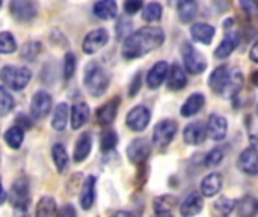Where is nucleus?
<instances>
[{"label": "nucleus", "instance_id": "nucleus-42", "mask_svg": "<svg viewBox=\"0 0 258 217\" xmlns=\"http://www.w3.org/2000/svg\"><path fill=\"white\" fill-rule=\"evenodd\" d=\"M76 68H77V60H76V56L74 53H67L65 57H63V79L65 80H70L74 73H76Z\"/></svg>", "mask_w": 258, "mask_h": 217}, {"label": "nucleus", "instance_id": "nucleus-47", "mask_svg": "<svg viewBox=\"0 0 258 217\" xmlns=\"http://www.w3.org/2000/svg\"><path fill=\"white\" fill-rule=\"evenodd\" d=\"M240 8L243 9L245 15L249 17V18H252V17L257 15V3L252 2V0H246V2L243 0V2H240Z\"/></svg>", "mask_w": 258, "mask_h": 217}, {"label": "nucleus", "instance_id": "nucleus-17", "mask_svg": "<svg viewBox=\"0 0 258 217\" xmlns=\"http://www.w3.org/2000/svg\"><path fill=\"white\" fill-rule=\"evenodd\" d=\"M204 208V199L198 192L189 193L184 201L180 205V214L181 217H195L198 216Z\"/></svg>", "mask_w": 258, "mask_h": 217}, {"label": "nucleus", "instance_id": "nucleus-24", "mask_svg": "<svg viewBox=\"0 0 258 217\" xmlns=\"http://www.w3.org/2000/svg\"><path fill=\"white\" fill-rule=\"evenodd\" d=\"M240 42V36L239 33L230 32L225 35V38L221 41V44L218 45V48L215 50V56L218 59H227L228 56H231V53L239 47Z\"/></svg>", "mask_w": 258, "mask_h": 217}, {"label": "nucleus", "instance_id": "nucleus-12", "mask_svg": "<svg viewBox=\"0 0 258 217\" xmlns=\"http://www.w3.org/2000/svg\"><path fill=\"white\" fill-rule=\"evenodd\" d=\"M119 104H121V98H119V97H115V98L106 101L103 106H100V107L97 109V113H95L97 122H98L101 127L110 125V124L115 121L116 115H118Z\"/></svg>", "mask_w": 258, "mask_h": 217}, {"label": "nucleus", "instance_id": "nucleus-36", "mask_svg": "<svg viewBox=\"0 0 258 217\" xmlns=\"http://www.w3.org/2000/svg\"><path fill=\"white\" fill-rule=\"evenodd\" d=\"M163 15V8L157 2H151L142 8V18L147 23H156L162 18Z\"/></svg>", "mask_w": 258, "mask_h": 217}, {"label": "nucleus", "instance_id": "nucleus-28", "mask_svg": "<svg viewBox=\"0 0 258 217\" xmlns=\"http://www.w3.org/2000/svg\"><path fill=\"white\" fill-rule=\"evenodd\" d=\"M92 12L100 20H113L118 14V5L113 0H101L94 5Z\"/></svg>", "mask_w": 258, "mask_h": 217}, {"label": "nucleus", "instance_id": "nucleus-40", "mask_svg": "<svg viewBox=\"0 0 258 217\" xmlns=\"http://www.w3.org/2000/svg\"><path fill=\"white\" fill-rule=\"evenodd\" d=\"M17 50V41L11 32H0V53L11 54Z\"/></svg>", "mask_w": 258, "mask_h": 217}, {"label": "nucleus", "instance_id": "nucleus-50", "mask_svg": "<svg viewBox=\"0 0 258 217\" xmlns=\"http://www.w3.org/2000/svg\"><path fill=\"white\" fill-rule=\"evenodd\" d=\"M110 217H136L133 213H130V211H125V210H119V211H116V213H113Z\"/></svg>", "mask_w": 258, "mask_h": 217}, {"label": "nucleus", "instance_id": "nucleus-19", "mask_svg": "<svg viewBox=\"0 0 258 217\" xmlns=\"http://www.w3.org/2000/svg\"><path fill=\"white\" fill-rule=\"evenodd\" d=\"M215 35H216V29H215V26H212L209 23H195L190 27L192 39L195 42H200L204 45H209L213 41Z\"/></svg>", "mask_w": 258, "mask_h": 217}, {"label": "nucleus", "instance_id": "nucleus-45", "mask_svg": "<svg viewBox=\"0 0 258 217\" xmlns=\"http://www.w3.org/2000/svg\"><path fill=\"white\" fill-rule=\"evenodd\" d=\"M141 85H142V74L138 73V74H135V77L130 82V86H128V97L130 98L138 95V92L141 91Z\"/></svg>", "mask_w": 258, "mask_h": 217}, {"label": "nucleus", "instance_id": "nucleus-41", "mask_svg": "<svg viewBox=\"0 0 258 217\" xmlns=\"http://www.w3.org/2000/svg\"><path fill=\"white\" fill-rule=\"evenodd\" d=\"M236 208V201L230 199V198H219L216 202H215V210L221 214V217H227L230 216Z\"/></svg>", "mask_w": 258, "mask_h": 217}, {"label": "nucleus", "instance_id": "nucleus-7", "mask_svg": "<svg viewBox=\"0 0 258 217\" xmlns=\"http://www.w3.org/2000/svg\"><path fill=\"white\" fill-rule=\"evenodd\" d=\"M53 109V98L47 91H38L30 101V115L33 119L41 121L48 116Z\"/></svg>", "mask_w": 258, "mask_h": 217}, {"label": "nucleus", "instance_id": "nucleus-46", "mask_svg": "<svg viewBox=\"0 0 258 217\" xmlns=\"http://www.w3.org/2000/svg\"><path fill=\"white\" fill-rule=\"evenodd\" d=\"M130 29H132V21L128 20H119V23L116 24V33H118V38H127L130 35Z\"/></svg>", "mask_w": 258, "mask_h": 217}, {"label": "nucleus", "instance_id": "nucleus-2", "mask_svg": "<svg viewBox=\"0 0 258 217\" xmlns=\"http://www.w3.org/2000/svg\"><path fill=\"white\" fill-rule=\"evenodd\" d=\"M83 83L89 95L94 98H98L106 94L110 85V76L109 73L97 62H91L85 68Z\"/></svg>", "mask_w": 258, "mask_h": 217}, {"label": "nucleus", "instance_id": "nucleus-8", "mask_svg": "<svg viewBox=\"0 0 258 217\" xmlns=\"http://www.w3.org/2000/svg\"><path fill=\"white\" fill-rule=\"evenodd\" d=\"M151 121V112L147 106L144 104H139V106H135L128 113H127V118H125V124L127 127L132 130V131H136V133H141L144 131L148 124Z\"/></svg>", "mask_w": 258, "mask_h": 217}, {"label": "nucleus", "instance_id": "nucleus-23", "mask_svg": "<svg viewBox=\"0 0 258 217\" xmlns=\"http://www.w3.org/2000/svg\"><path fill=\"white\" fill-rule=\"evenodd\" d=\"M228 77H230V68L227 65H221L218 68L213 69V73L210 74L209 77V86L212 88V91L218 95L222 94L227 82H228Z\"/></svg>", "mask_w": 258, "mask_h": 217}, {"label": "nucleus", "instance_id": "nucleus-32", "mask_svg": "<svg viewBox=\"0 0 258 217\" xmlns=\"http://www.w3.org/2000/svg\"><path fill=\"white\" fill-rule=\"evenodd\" d=\"M51 159H53V163L57 169L59 174H63L67 169H68V165H70V157H68V153L65 150V147L62 143H54L53 148H51Z\"/></svg>", "mask_w": 258, "mask_h": 217}, {"label": "nucleus", "instance_id": "nucleus-18", "mask_svg": "<svg viewBox=\"0 0 258 217\" xmlns=\"http://www.w3.org/2000/svg\"><path fill=\"white\" fill-rule=\"evenodd\" d=\"M92 151V134L89 131L82 133L74 145V151H73V159L76 163H83L88 156Z\"/></svg>", "mask_w": 258, "mask_h": 217}, {"label": "nucleus", "instance_id": "nucleus-22", "mask_svg": "<svg viewBox=\"0 0 258 217\" xmlns=\"http://www.w3.org/2000/svg\"><path fill=\"white\" fill-rule=\"evenodd\" d=\"M166 83H168V89L169 91H181L187 85L186 71L178 63H172L169 66V69H168Z\"/></svg>", "mask_w": 258, "mask_h": 217}, {"label": "nucleus", "instance_id": "nucleus-29", "mask_svg": "<svg viewBox=\"0 0 258 217\" xmlns=\"http://www.w3.org/2000/svg\"><path fill=\"white\" fill-rule=\"evenodd\" d=\"M70 118V107L67 103H59L54 110H53V118H51V127L56 131H63Z\"/></svg>", "mask_w": 258, "mask_h": 217}, {"label": "nucleus", "instance_id": "nucleus-11", "mask_svg": "<svg viewBox=\"0 0 258 217\" xmlns=\"http://www.w3.org/2000/svg\"><path fill=\"white\" fill-rule=\"evenodd\" d=\"M150 154H151L150 140H147L144 137H138V139L132 140L130 145L127 147V157L136 166L145 163L148 160Z\"/></svg>", "mask_w": 258, "mask_h": 217}, {"label": "nucleus", "instance_id": "nucleus-44", "mask_svg": "<svg viewBox=\"0 0 258 217\" xmlns=\"http://www.w3.org/2000/svg\"><path fill=\"white\" fill-rule=\"evenodd\" d=\"M144 8V3L141 0H127L124 2V11L127 15H135Z\"/></svg>", "mask_w": 258, "mask_h": 217}, {"label": "nucleus", "instance_id": "nucleus-25", "mask_svg": "<svg viewBox=\"0 0 258 217\" xmlns=\"http://www.w3.org/2000/svg\"><path fill=\"white\" fill-rule=\"evenodd\" d=\"M204 104H206V97H204V94L195 92V94L189 95V98L183 103L180 113H181V116H184V118H190V116L197 115L198 112H201L203 107H204Z\"/></svg>", "mask_w": 258, "mask_h": 217}, {"label": "nucleus", "instance_id": "nucleus-16", "mask_svg": "<svg viewBox=\"0 0 258 217\" xmlns=\"http://www.w3.org/2000/svg\"><path fill=\"white\" fill-rule=\"evenodd\" d=\"M168 69H169V63L166 60H159L156 62L150 71L147 73V86L150 89H159L163 82L166 80V76H168Z\"/></svg>", "mask_w": 258, "mask_h": 217}, {"label": "nucleus", "instance_id": "nucleus-43", "mask_svg": "<svg viewBox=\"0 0 258 217\" xmlns=\"http://www.w3.org/2000/svg\"><path fill=\"white\" fill-rule=\"evenodd\" d=\"M222 160H224V151L221 148H215V150H212L207 154V157H206V166L207 168H216V166H219L222 163Z\"/></svg>", "mask_w": 258, "mask_h": 217}, {"label": "nucleus", "instance_id": "nucleus-6", "mask_svg": "<svg viewBox=\"0 0 258 217\" xmlns=\"http://www.w3.org/2000/svg\"><path fill=\"white\" fill-rule=\"evenodd\" d=\"M178 124L174 119H162L153 130V143L157 148H166L175 137Z\"/></svg>", "mask_w": 258, "mask_h": 217}, {"label": "nucleus", "instance_id": "nucleus-10", "mask_svg": "<svg viewBox=\"0 0 258 217\" xmlns=\"http://www.w3.org/2000/svg\"><path fill=\"white\" fill-rule=\"evenodd\" d=\"M109 42V32L104 27H98L86 33L82 48L85 54H95L98 50H101L106 44Z\"/></svg>", "mask_w": 258, "mask_h": 217}, {"label": "nucleus", "instance_id": "nucleus-49", "mask_svg": "<svg viewBox=\"0 0 258 217\" xmlns=\"http://www.w3.org/2000/svg\"><path fill=\"white\" fill-rule=\"evenodd\" d=\"M257 50H258V42H254V44H252V47H251V53H249V59H251L252 62H258Z\"/></svg>", "mask_w": 258, "mask_h": 217}, {"label": "nucleus", "instance_id": "nucleus-35", "mask_svg": "<svg viewBox=\"0 0 258 217\" xmlns=\"http://www.w3.org/2000/svg\"><path fill=\"white\" fill-rule=\"evenodd\" d=\"M177 205V198L172 195H162L154 199L153 208L154 213H172V208Z\"/></svg>", "mask_w": 258, "mask_h": 217}, {"label": "nucleus", "instance_id": "nucleus-52", "mask_svg": "<svg viewBox=\"0 0 258 217\" xmlns=\"http://www.w3.org/2000/svg\"><path fill=\"white\" fill-rule=\"evenodd\" d=\"M154 217H174V214L172 213H156Z\"/></svg>", "mask_w": 258, "mask_h": 217}, {"label": "nucleus", "instance_id": "nucleus-9", "mask_svg": "<svg viewBox=\"0 0 258 217\" xmlns=\"http://www.w3.org/2000/svg\"><path fill=\"white\" fill-rule=\"evenodd\" d=\"M11 15L20 23L32 21L38 14V5L30 0H12L9 5Z\"/></svg>", "mask_w": 258, "mask_h": 217}, {"label": "nucleus", "instance_id": "nucleus-51", "mask_svg": "<svg viewBox=\"0 0 258 217\" xmlns=\"http://www.w3.org/2000/svg\"><path fill=\"white\" fill-rule=\"evenodd\" d=\"M6 199H8V195H6V192L3 189V184H2V180H0V205H3Z\"/></svg>", "mask_w": 258, "mask_h": 217}, {"label": "nucleus", "instance_id": "nucleus-48", "mask_svg": "<svg viewBox=\"0 0 258 217\" xmlns=\"http://www.w3.org/2000/svg\"><path fill=\"white\" fill-rule=\"evenodd\" d=\"M54 217H77V213H76V208L71 205V204H67L63 205L56 214Z\"/></svg>", "mask_w": 258, "mask_h": 217}, {"label": "nucleus", "instance_id": "nucleus-13", "mask_svg": "<svg viewBox=\"0 0 258 217\" xmlns=\"http://www.w3.org/2000/svg\"><path fill=\"white\" fill-rule=\"evenodd\" d=\"M206 130H207V134L210 136L212 140L215 142H221L227 137V133H228V122L227 119L222 116V115H218V113H213L210 115L209 118V122L206 125Z\"/></svg>", "mask_w": 258, "mask_h": 217}, {"label": "nucleus", "instance_id": "nucleus-5", "mask_svg": "<svg viewBox=\"0 0 258 217\" xmlns=\"http://www.w3.org/2000/svg\"><path fill=\"white\" fill-rule=\"evenodd\" d=\"M181 57H183V63H184V71L190 73V74H203L207 69V60L203 56V53H200L190 42H183L181 45Z\"/></svg>", "mask_w": 258, "mask_h": 217}, {"label": "nucleus", "instance_id": "nucleus-4", "mask_svg": "<svg viewBox=\"0 0 258 217\" xmlns=\"http://www.w3.org/2000/svg\"><path fill=\"white\" fill-rule=\"evenodd\" d=\"M32 79V73L26 66L5 65L0 69V80L3 88H9L12 91H23Z\"/></svg>", "mask_w": 258, "mask_h": 217}, {"label": "nucleus", "instance_id": "nucleus-39", "mask_svg": "<svg viewBox=\"0 0 258 217\" xmlns=\"http://www.w3.org/2000/svg\"><path fill=\"white\" fill-rule=\"evenodd\" d=\"M14 104L15 101L11 92L6 88L0 86V116H6L8 113H11L14 109Z\"/></svg>", "mask_w": 258, "mask_h": 217}, {"label": "nucleus", "instance_id": "nucleus-31", "mask_svg": "<svg viewBox=\"0 0 258 217\" xmlns=\"http://www.w3.org/2000/svg\"><path fill=\"white\" fill-rule=\"evenodd\" d=\"M177 14L181 23H190L198 14V3L194 0H181L177 3Z\"/></svg>", "mask_w": 258, "mask_h": 217}, {"label": "nucleus", "instance_id": "nucleus-20", "mask_svg": "<svg viewBox=\"0 0 258 217\" xmlns=\"http://www.w3.org/2000/svg\"><path fill=\"white\" fill-rule=\"evenodd\" d=\"M222 175L219 172H212L206 175L201 181V196L206 198H213L222 190Z\"/></svg>", "mask_w": 258, "mask_h": 217}, {"label": "nucleus", "instance_id": "nucleus-26", "mask_svg": "<svg viewBox=\"0 0 258 217\" xmlns=\"http://www.w3.org/2000/svg\"><path fill=\"white\" fill-rule=\"evenodd\" d=\"M89 115H91V110H89V106L86 103H77V104H74L71 107V112H70L71 128L73 130L82 128L88 122Z\"/></svg>", "mask_w": 258, "mask_h": 217}, {"label": "nucleus", "instance_id": "nucleus-30", "mask_svg": "<svg viewBox=\"0 0 258 217\" xmlns=\"http://www.w3.org/2000/svg\"><path fill=\"white\" fill-rule=\"evenodd\" d=\"M236 208L239 217H257L258 201L252 195H246L236 202Z\"/></svg>", "mask_w": 258, "mask_h": 217}, {"label": "nucleus", "instance_id": "nucleus-33", "mask_svg": "<svg viewBox=\"0 0 258 217\" xmlns=\"http://www.w3.org/2000/svg\"><path fill=\"white\" fill-rule=\"evenodd\" d=\"M56 214V201L51 196H42L35 210V217H54Z\"/></svg>", "mask_w": 258, "mask_h": 217}, {"label": "nucleus", "instance_id": "nucleus-15", "mask_svg": "<svg viewBox=\"0 0 258 217\" xmlns=\"http://www.w3.org/2000/svg\"><path fill=\"white\" fill-rule=\"evenodd\" d=\"M207 137V130H206V124L201 121H195L186 125L184 131H183V140L186 142V145L190 147H197L201 145Z\"/></svg>", "mask_w": 258, "mask_h": 217}, {"label": "nucleus", "instance_id": "nucleus-14", "mask_svg": "<svg viewBox=\"0 0 258 217\" xmlns=\"http://www.w3.org/2000/svg\"><path fill=\"white\" fill-rule=\"evenodd\" d=\"M237 166L239 169L251 177H255L258 174V153L255 147H249L246 150H243L239 156L237 160Z\"/></svg>", "mask_w": 258, "mask_h": 217}, {"label": "nucleus", "instance_id": "nucleus-53", "mask_svg": "<svg viewBox=\"0 0 258 217\" xmlns=\"http://www.w3.org/2000/svg\"><path fill=\"white\" fill-rule=\"evenodd\" d=\"M257 76L258 73L257 71H254V73H252V85H254V86H257Z\"/></svg>", "mask_w": 258, "mask_h": 217}, {"label": "nucleus", "instance_id": "nucleus-54", "mask_svg": "<svg viewBox=\"0 0 258 217\" xmlns=\"http://www.w3.org/2000/svg\"><path fill=\"white\" fill-rule=\"evenodd\" d=\"M0 8H2V2H0Z\"/></svg>", "mask_w": 258, "mask_h": 217}, {"label": "nucleus", "instance_id": "nucleus-27", "mask_svg": "<svg viewBox=\"0 0 258 217\" xmlns=\"http://www.w3.org/2000/svg\"><path fill=\"white\" fill-rule=\"evenodd\" d=\"M243 85H245V79H243V74L239 71V69H234V71H230V77H228V82L221 94V97H225V98H233L236 97L242 89H243Z\"/></svg>", "mask_w": 258, "mask_h": 217}, {"label": "nucleus", "instance_id": "nucleus-21", "mask_svg": "<svg viewBox=\"0 0 258 217\" xmlns=\"http://www.w3.org/2000/svg\"><path fill=\"white\" fill-rule=\"evenodd\" d=\"M95 184H97V178L94 175L86 177L83 181L79 196V202L83 210H91L95 202Z\"/></svg>", "mask_w": 258, "mask_h": 217}, {"label": "nucleus", "instance_id": "nucleus-38", "mask_svg": "<svg viewBox=\"0 0 258 217\" xmlns=\"http://www.w3.org/2000/svg\"><path fill=\"white\" fill-rule=\"evenodd\" d=\"M118 145V134L116 131L113 130H107L104 133H101V137H100V148L101 151L104 153H109V151H113Z\"/></svg>", "mask_w": 258, "mask_h": 217}, {"label": "nucleus", "instance_id": "nucleus-34", "mask_svg": "<svg viewBox=\"0 0 258 217\" xmlns=\"http://www.w3.org/2000/svg\"><path fill=\"white\" fill-rule=\"evenodd\" d=\"M24 140V130L20 128L18 125H14V127H9L6 131H5V142L9 148L12 150H18L21 147Z\"/></svg>", "mask_w": 258, "mask_h": 217}, {"label": "nucleus", "instance_id": "nucleus-1", "mask_svg": "<svg viewBox=\"0 0 258 217\" xmlns=\"http://www.w3.org/2000/svg\"><path fill=\"white\" fill-rule=\"evenodd\" d=\"M163 42H165V32L162 27L145 26L130 33L124 39L121 54L124 59L133 60L157 50L159 47L163 45Z\"/></svg>", "mask_w": 258, "mask_h": 217}, {"label": "nucleus", "instance_id": "nucleus-37", "mask_svg": "<svg viewBox=\"0 0 258 217\" xmlns=\"http://www.w3.org/2000/svg\"><path fill=\"white\" fill-rule=\"evenodd\" d=\"M41 53V42L38 41H29L23 45L21 51H20V56L23 60H27V62H32L38 57V54Z\"/></svg>", "mask_w": 258, "mask_h": 217}, {"label": "nucleus", "instance_id": "nucleus-3", "mask_svg": "<svg viewBox=\"0 0 258 217\" xmlns=\"http://www.w3.org/2000/svg\"><path fill=\"white\" fill-rule=\"evenodd\" d=\"M9 202L15 211V217H29L30 189L26 178H18L14 181L9 192Z\"/></svg>", "mask_w": 258, "mask_h": 217}]
</instances>
